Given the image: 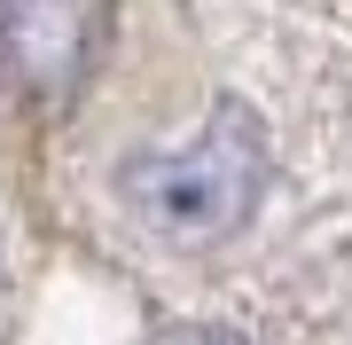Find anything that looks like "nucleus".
Segmentation results:
<instances>
[{"label":"nucleus","mask_w":352,"mask_h":345,"mask_svg":"<svg viewBox=\"0 0 352 345\" xmlns=\"http://www.w3.org/2000/svg\"><path fill=\"white\" fill-rule=\"evenodd\" d=\"M266 165H274L266 126L243 103H219L188 141L126 157L118 189H126L133 220H149V236H164V243H212V236H235L243 220L258 212Z\"/></svg>","instance_id":"nucleus-1"},{"label":"nucleus","mask_w":352,"mask_h":345,"mask_svg":"<svg viewBox=\"0 0 352 345\" xmlns=\"http://www.w3.org/2000/svg\"><path fill=\"white\" fill-rule=\"evenodd\" d=\"M110 0H0V79L16 94H71L102 48Z\"/></svg>","instance_id":"nucleus-2"},{"label":"nucleus","mask_w":352,"mask_h":345,"mask_svg":"<svg viewBox=\"0 0 352 345\" xmlns=\"http://www.w3.org/2000/svg\"><path fill=\"white\" fill-rule=\"evenodd\" d=\"M164 345H251V337H235V330H180V337H164Z\"/></svg>","instance_id":"nucleus-3"}]
</instances>
